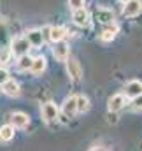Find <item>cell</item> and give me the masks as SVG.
Instances as JSON below:
<instances>
[{
    "instance_id": "24",
    "label": "cell",
    "mask_w": 142,
    "mask_h": 151,
    "mask_svg": "<svg viewBox=\"0 0 142 151\" xmlns=\"http://www.w3.org/2000/svg\"><path fill=\"white\" fill-rule=\"evenodd\" d=\"M91 151H107V150H105V148H93Z\"/></svg>"
},
{
    "instance_id": "14",
    "label": "cell",
    "mask_w": 142,
    "mask_h": 151,
    "mask_svg": "<svg viewBox=\"0 0 142 151\" xmlns=\"http://www.w3.org/2000/svg\"><path fill=\"white\" fill-rule=\"evenodd\" d=\"M97 19L98 21H102V23H110L112 19H114V14H112V11H107V9H97Z\"/></svg>"
},
{
    "instance_id": "22",
    "label": "cell",
    "mask_w": 142,
    "mask_h": 151,
    "mask_svg": "<svg viewBox=\"0 0 142 151\" xmlns=\"http://www.w3.org/2000/svg\"><path fill=\"white\" fill-rule=\"evenodd\" d=\"M7 79H9V74H7V70H5V69H0V84H4Z\"/></svg>"
},
{
    "instance_id": "21",
    "label": "cell",
    "mask_w": 142,
    "mask_h": 151,
    "mask_svg": "<svg viewBox=\"0 0 142 151\" xmlns=\"http://www.w3.org/2000/svg\"><path fill=\"white\" fill-rule=\"evenodd\" d=\"M133 109H135V111L142 109V93L139 95V97H135V99H133Z\"/></svg>"
},
{
    "instance_id": "23",
    "label": "cell",
    "mask_w": 142,
    "mask_h": 151,
    "mask_svg": "<svg viewBox=\"0 0 142 151\" xmlns=\"http://www.w3.org/2000/svg\"><path fill=\"white\" fill-rule=\"evenodd\" d=\"M7 56H9V55H7V51H2V53H0V58H2V63H5V62H7Z\"/></svg>"
},
{
    "instance_id": "9",
    "label": "cell",
    "mask_w": 142,
    "mask_h": 151,
    "mask_svg": "<svg viewBox=\"0 0 142 151\" xmlns=\"http://www.w3.org/2000/svg\"><path fill=\"white\" fill-rule=\"evenodd\" d=\"M4 91H5L9 97H18V95H19V86H18L16 81L7 79V81L4 83Z\"/></svg>"
},
{
    "instance_id": "6",
    "label": "cell",
    "mask_w": 142,
    "mask_h": 151,
    "mask_svg": "<svg viewBox=\"0 0 142 151\" xmlns=\"http://www.w3.org/2000/svg\"><path fill=\"white\" fill-rule=\"evenodd\" d=\"M53 55H55L56 60H67V56H69V44H65L62 40L56 42V46L53 49Z\"/></svg>"
},
{
    "instance_id": "15",
    "label": "cell",
    "mask_w": 142,
    "mask_h": 151,
    "mask_svg": "<svg viewBox=\"0 0 142 151\" xmlns=\"http://www.w3.org/2000/svg\"><path fill=\"white\" fill-rule=\"evenodd\" d=\"M14 137V127L12 125H4L0 128V141H11Z\"/></svg>"
},
{
    "instance_id": "12",
    "label": "cell",
    "mask_w": 142,
    "mask_h": 151,
    "mask_svg": "<svg viewBox=\"0 0 142 151\" xmlns=\"http://www.w3.org/2000/svg\"><path fill=\"white\" fill-rule=\"evenodd\" d=\"M63 113L67 116H72L74 113H77V97H70L65 100L63 104Z\"/></svg>"
},
{
    "instance_id": "13",
    "label": "cell",
    "mask_w": 142,
    "mask_h": 151,
    "mask_svg": "<svg viewBox=\"0 0 142 151\" xmlns=\"http://www.w3.org/2000/svg\"><path fill=\"white\" fill-rule=\"evenodd\" d=\"M27 40L30 42V46H40L42 44V32H39V30H32V32H28L27 34Z\"/></svg>"
},
{
    "instance_id": "10",
    "label": "cell",
    "mask_w": 142,
    "mask_h": 151,
    "mask_svg": "<svg viewBox=\"0 0 142 151\" xmlns=\"http://www.w3.org/2000/svg\"><path fill=\"white\" fill-rule=\"evenodd\" d=\"M28 116L25 113H14L12 114V127H18V128H25L28 125Z\"/></svg>"
},
{
    "instance_id": "8",
    "label": "cell",
    "mask_w": 142,
    "mask_h": 151,
    "mask_svg": "<svg viewBox=\"0 0 142 151\" xmlns=\"http://www.w3.org/2000/svg\"><path fill=\"white\" fill-rule=\"evenodd\" d=\"M72 19H74L75 25H79V27H86V25H88V12H86L82 7H81V9H75Z\"/></svg>"
},
{
    "instance_id": "25",
    "label": "cell",
    "mask_w": 142,
    "mask_h": 151,
    "mask_svg": "<svg viewBox=\"0 0 142 151\" xmlns=\"http://www.w3.org/2000/svg\"><path fill=\"white\" fill-rule=\"evenodd\" d=\"M123 2H128V0H123Z\"/></svg>"
},
{
    "instance_id": "20",
    "label": "cell",
    "mask_w": 142,
    "mask_h": 151,
    "mask_svg": "<svg viewBox=\"0 0 142 151\" xmlns=\"http://www.w3.org/2000/svg\"><path fill=\"white\" fill-rule=\"evenodd\" d=\"M69 4H70V7L75 11V9H81L82 5H84V0H69Z\"/></svg>"
},
{
    "instance_id": "16",
    "label": "cell",
    "mask_w": 142,
    "mask_h": 151,
    "mask_svg": "<svg viewBox=\"0 0 142 151\" xmlns=\"http://www.w3.org/2000/svg\"><path fill=\"white\" fill-rule=\"evenodd\" d=\"M46 69V60L40 56V58H35L34 62H32V67H30V70L34 72V74H40L42 70Z\"/></svg>"
},
{
    "instance_id": "2",
    "label": "cell",
    "mask_w": 142,
    "mask_h": 151,
    "mask_svg": "<svg viewBox=\"0 0 142 151\" xmlns=\"http://www.w3.org/2000/svg\"><path fill=\"white\" fill-rule=\"evenodd\" d=\"M141 9H142L141 0H128L126 5H125V9H123V12H125V16L132 18V16H137L141 12Z\"/></svg>"
},
{
    "instance_id": "3",
    "label": "cell",
    "mask_w": 142,
    "mask_h": 151,
    "mask_svg": "<svg viewBox=\"0 0 142 151\" xmlns=\"http://www.w3.org/2000/svg\"><path fill=\"white\" fill-rule=\"evenodd\" d=\"M67 70H69V76H70L72 81H79V79H81V76H82L81 65H79L74 58H70V60L67 62Z\"/></svg>"
},
{
    "instance_id": "19",
    "label": "cell",
    "mask_w": 142,
    "mask_h": 151,
    "mask_svg": "<svg viewBox=\"0 0 142 151\" xmlns=\"http://www.w3.org/2000/svg\"><path fill=\"white\" fill-rule=\"evenodd\" d=\"M100 37H102V40H112L116 37V28H105Z\"/></svg>"
},
{
    "instance_id": "5",
    "label": "cell",
    "mask_w": 142,
    "mask_h": 151,
    "mask_svg": "<svg viewBox=\"0 0 142 151\" xmlns=\"http://www.w3.org/2000/svg\"><path fill=\"white\" fill-rule=\"evenodd\" d=\"M125 93H126V97H130V99L139 97L142 93V83L141 81H130V83L126 84V88H125Z\"/></svg>"
},
{
    "instance_id": "7",
    "label": "cell",
    "mask_w": 142,
    "mask_h": 151,
    "mask_svg": "<svg viewBox=\"0 0 142 151\" xmlns=\"http://www.w3.org/2000/svg\"><path fill=\"white\" fill-rule=\"evenodd\" d=\"M123 106H125V95H114V97H110L109 99V111L110 113H118L119 109H123Z\"/></svg>"
},
{
    "instance_id": "1",
    "label": "cell",
    "mask_w": 142,
    "mask_h": 151,
    "mask_svg": "<svg viewBox=\"0 0 142 151\" xmlns=\"http://www.w3.org/2000/svg\"><path fill=\"white\" fill-rule=\"evenodd\" d=\"M28 49H30V42L27 40V37H18V39L12 40V47H11V51H12L14 55L23 56V55L28 53Z\"/></svg>"
},
{
    "instance_id": "17",
    "label": "cell",
    "mask_w": 142,
    "mask_h": 151,
    "mask_svg": "<svg viewBox=\"0 0 142 151\" xmlns=\"http://www.w3.org/2000/svg\"><path fill=\"white\" fill-rule=\"evenodd\" d=\"M32 62H34V58H30L28 55H23V56H19L18 67H19L21 70H27V69H30V67H32Z\"/></svg>"
},
{
    "instance_id": "4",
    "label": "cell",
    "mask_w": 142,
    "mask_h": 151,
    "mask_svg": "<svg viewBox=\"0 0 142 151\" xmlns=\"http://www.w3.org/2000/svg\"><path fill=\"white\" fill-rule=\"evenodd\" d=\"M42 118L46 121H53V119L58 118V109H56V106L53 102H47V104L42 106Z\"/></svg>"
},
{
    "instance_id": "18",
    "label": "cell",
    "mask_w": 142,
    "mask_h": 151,
    "mask_svg": "<svg viewBox=\"0 0 142 151\" xmlns=\"http://www.w3.org/2000/svg\"><path fill=\"white\" fill-rule=\"evenodd\" d=\"M90 109V100L86 97H77V111L79 113H84Z\"/></svg>"
},
{
    "instance_id": "11",
    "label": "cell",
    "mask_w": 142,
    "mask_h": 151,
    "mask_svg": "<svg viewBox=\"0 0 142 151\" xmlns=\"http://www.w3.org/2000/svg\"><path fill=\"white\" fill-rule=\"evenodd\" d=\"M65 35H67V30L63 27H53V28H49V39L53 42H60Z\"/></svg>"
}]
</instances>
